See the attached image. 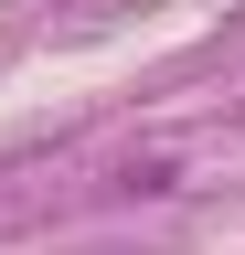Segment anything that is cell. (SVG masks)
<instances>
[{"label": "cell", "mask_w": 245, "mask_h": 255, "mask_svg": "<svg viewBox=\"0 0 245 255\" xmlns=\"http://www.w3.org/2000/svg\"><path fill=\"white\" fill-rule=\"evenodd\" d=\"M117 191H149V202H160V191H181V159H128Z\"/></svg>", "instance_id": "obj_1"}]
</instances>
